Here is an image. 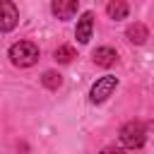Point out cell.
I'll return each instance as SVG.
<instances>
[{"label": "cell", "mask_w": 154, "mask_h": 154, "mask_svg": "<svg viewBox=\"0 0 154 154\" xmlns=\"http://www.w3.org/2000/svg\"><path fill=\"white\" fill-rule=\"evenodd\" d=\"M10 63L14 67H31L38 60V46L34 41H17L10 46Z\"/></svg>", "instance_id": "cell-1"}, {"label": "cell", "mask_w": 154, "mask_h": 154, "mask_svg": "<svg viewBox=\"0 0 154 154\" xmlns=\"http://www.w3.org/2000/svg\"><path fill=\"white\" fill-rule=\"evenodd\" d=\"M147 140V128L142 120H128L123 128H120V142L123 147L128 149H140Z\"/></svg>", "instance_id": "cell-2"}, {"label": "cell", "mask_w": 154, "mask_h": 154, "mask_svg": "<svg viewBox=\"0 0 154 154\" xmlns=\"http://www.w3.org/2000/svg\"><path fill=\"white\" fill-rule=\"evenodd\" d=\"M116 87H118V77H113V75L99 77V79L94 82V87L89 89V101H91V103H103V101L116 91Z\"/></svg>", "instance_id": "cell-3"}, {"label": "cell", "mask_w": 154, "mask_h": 154, "mask_svg": "<svg viewBox=\"0 0 154 154\" xmlns=\"http://www.w3.org/2000/svg\"><path fill=\"white\" fill-rule=\"evenodd\" d=\"M19 22L17 5L10 0H0V31H12Z\"/></svg>", "instance_id": "cell-4"}, {"label": "cell", "mask_w": 154, "mask_h": 154, "mask_svg": "<svg viewBox=\"0 0 154 154\" xmlns=\"http://www.w3.org/2000/svg\"><path fill=\"white\" fill-rule=\"evenodd\" d=\"M79 10V2L77 0H53L51 2V12L58 17V19H72Z\"/></svg>", "instance_id": "cell-5"}, {"label": "cell", "mask_w": 154, "mask_h": 154, "mask_svg": "<svg viewBox=\"0 0 154 154\" xmlns=\"http://www.w3.org/2000/svg\"><path fill=\"white\" fill-rule=\"evenodd\" d=\"M91 29H94V12H82V17H79V22H77V29H75L77 41H79V43H89Z\"/></svg>", "instance_id": "cell-6"}, {"label": "cell", "mask_w": 154, "mask_h": 154, "mask_svg": "<svg viewBox=\"0 0 154 154\" xmlns=\"http://www.w3.org/2000/svg\"><path fill=\"white\" fill-rule=\"evenodd\" d=\"M91 58H94V63H96L99 67H111V65H116L118 53H116L111 46H101V48H96V51L91 53Z\"/></svg>", "instance_id": "cell-7"}, {"label": "cell", "mask_w": 154, "mask_h": 154, "mask_svg": "<svg viewBox=\"0 0 154 154\" xmlns=\"http://www.w3.org/2000/svg\"><path fill=\"white\" fill-rule=\"evenodd\" d=\"M125 36H128V41H130V43L140 46V43H144V41L149 38V31H147V26H144L142 22H135V24H130V26H128Z\"/></svg>", "instance_id": "cell-8"}, {"label": "cell", "mask_w": 154, "mask_h": 154, "mask_svg": "<svg viewBox=\"0 0 154 154\" xmlns=\"http://www.w3.org/2000/svg\"><path fill=\"white\" fill-rule=\"evenodd\" d=\"M128 12H130V5L123 2V0H111V2L106 5V14H108L111 19H125Z\"/></svg>", "instance_id": "cell-9"}, {"label": "cell", "mask_w": 154, "mask_h": 154, "mask_svg": "<svg viewBox=\"0 0 154 154\" xmlns=\"http://www.w3.org/2000/svg\"><path fill=\"white\" fill-rule=\"evenodd\" d=\"M53 58H55L58 63H63V65H67V63H72V58H77V51H75L72 46H67V43H63V46H58V48H55V53H53Z\"/></svg>", "instance_id": "cell-10"}, {"label": "cell", "mask_w": 154, "mask_h": 154, "mask_svg": "<svg viewBox=\"0 0 154 154\" xmlns=\"http://www.w3.org/2000/svg\"><path fill=\"white\" fill-rule=\"evenodd\" d=\"M41 82H43L46 89H58V87L63 84V77H60L58 72H53V70H46L43 77H41Z\"/></svg>", "instance_id": "cell-11"}, {"label": "cell", "mask_w": 154, "mask_h": 154, "mask_svg": "<svg viewBox=\"0 0 154 154\" xmlns=\"http://www.w3.org/2000/svg\"><path fill=\"white\" fill-rule=\"evenodd\" d=\"M101 154H125V152L118 147H106V149H101Z\"/></svg>", "instance_id": "cell-12"}]
</instances>
